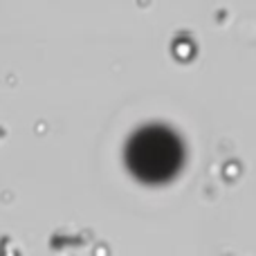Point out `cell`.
<instances>
[{"instance_id": "cell-1", "label": "cell", "mask_w": 256, "mask_h": 256, "mask_svg": "<svg viewBox=\"0 0 256 256\" xmlns=\"http://www.w3.org/2000/svg\"><path fill=\"white\" fill-rule=\"evenodd\" d=\"M126 166L144 184L171 182L184 166V144L176 130L150 124L130 135L124 150Z\"/></svg>"}]
</instances>
